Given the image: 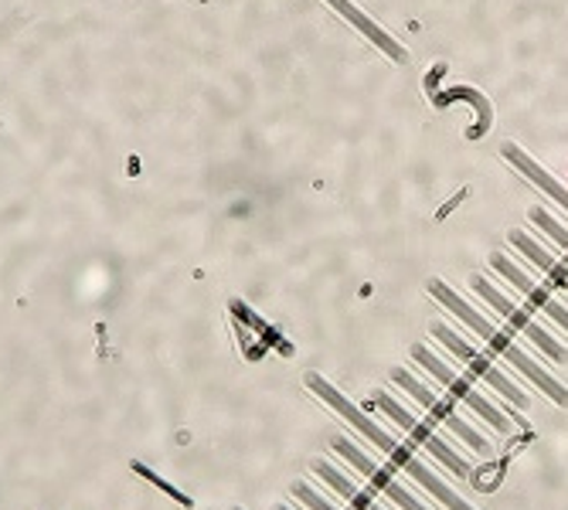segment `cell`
<instances>
[{"mask_svg":"<svg viewBox=\"0 0 568 510\" xmlns=\"http://www.w3.org/2000/svg\"><path fill=\"white\" fill-rule=\"evenodd\" d=\"M490 266L514 286V289H521L525 293V299L535 306V310H541V314H548L565 334H568V310H565V306L558 303V299H551V293L545 289V286H538L535 279H528V273H521L518 266H514L510 259H507V255L504 252H494L490 255Z\"/></svg>","mask_w":568,"mask_h":510,"instance_id":"9c48e42d","label":"cell"},{"mask_svg":"<svg viewBox=\"0 0 568 510\" xmlns=\"http://www.w3.org/2000/svg\"><path fill=\"white\" fill-rule=\"evenodd\" d=\"M375 405L382 408V412H385V416H388V419H392V422H395L402 432H408L412 439H416V442H419V446H423V449H426L433 459H439V463H443L449 473H456L459 480L474 483V470L467 467V459H459V456H456V452H453V449H449V446H446V442H443V439H439V436H436L429 426H423L416 416L405 412V408H402V405H398V401H395L388 391H375Z\"/></svg>","mask_w":568,"mask_h":510,"instance_id":"3957f363","label":"cell"},{"mask_svg":"<svg viewBox=\"0 0 568 510\" xmlns=\"http://www.w3.org/2000/svg\"><path fill=\"white\" fill-rule=\"evenodd\" d=\"M392 381H395V385H402V388H405L412 398H416V401L426 408V412H429L433 419H439V422H443V426H446V429H449L456 439H463V442H467L474 452H480V456H487V459L494 456V446H490V442H487V439H484V436H480L474 426L463 422V419L453 412V405H449L446 398H439L433 388H426L423 381H416V378H412L408 371H402V368H395V371H392Z\"/></svg>","mask_w":568,"mask_h":510,"instance_id":"5b68a950","label":"cell"},{"mask_svg":"<svg viewBox=\"0 0 568 510\" xmlns=\"http://www.w3.org/2000/svg\"><path fill=\"white\" fill-rule=\"evenodd\" d=\"M412 357H416V361H419V365H423V368H426V371H429V375H433V378H436L449 395H456L459 401H467L480 419H487V426H494L497 432H510V422L497 412V408H494V405H490V401H487V398H484V395H480L467 378L453 375V371L439 361V357H436L426 344H416V347H412Z\"/></svg>","mask_w":568,"mask_h":510,"instance_id":"52a82bcc","label":"cell"},{"mask_svg":"<svg viewBox=\"0 0 568 510\" xmlns=\"http://www.w3.org/2000/svg\"><path fill=\"white\" fill-rule=\"evenodd\" d=\"M290 493H293L296 500H303V503H306L310 510H337V507H334L331 500H324V497H321L317 490H310V487H306L303 480H296V483L290 487Z\"/></svg>","mask_w":568,"mask_h":510,"instance_id":"4fadbf2b","label":"cell"},{"mask_svg":"<svg viewBox=\"0 0 568 510\" xmlns=\"http://www.w3.org/2000/svg\"><path fill=\"white\" fill-rule=\"evenodd\" d=\"M276 510H290V507H276Z\"/></svg>","mask_w":568,"mask_h":510,"instance_id":"5bb4252c","label":"cell"},{"mask_svg":"<svg viewBox=\"0 0 568 510\" xmlns=\"http://www.w3.org/2000/svg\"><path fill=\"white\" fill-rule=\"evenodd\" d=\"M235 510H242V507H235Z\"/></svg>","mask_w":568,"mask_h":510,"instance_id":"9a60e30c","label":"cell"},{"mask_svg":"<svg viewBox=\"0 0 568 510\" xmlns=\"http://www.w3.org/2000/svg\"><path fill=\"white\" fill-rule=\"evenodd\" d=\"M314 473H317L331 490H337V493L351 503V510H382L368 490H361L357 483H351L334 463H327V459H314Z\"/></svg>","mask_w":568,"mask_h":510,"instance_id":"8fae6325","label":"cell"},{"mask_svg":"<svg viewBox=\"0 0 568 510\" xmlns=\"http://www.w3.org/2000/svg\"><path fill=\"white\" fill-rule=\"evenodd\" d=\"M429 296H433V299H439V303L446 306V310H449V314H456V317H459L463 324H467L477 337H484V340H487V347H494L507 365H514V368H518L525 378H531V381H535V385H538L551 401H558V405H565V408H568V388H565L561 381H555L541 365H535L531 357H528L518 344H514L504 330H497L487 317H480L467 299H459V293H453V289H449L446 283H439V279H433V283H429Z\"/></svg>","mask_w":568,"mask_h":510,"instance_id":"7a4b0ae2","label":"cell"},{"mask_svg":"<svg viewBox=\"0 0 568 510\" xmlns=\"http://www.w3.org/2000/svg\"><path fill=\"white\" fill-rule=\"evenodd\" d=\"M334 449H337V452H341V456L347 459V463H351V467H354V470H357L361 477H365V480H368V483H372L375 490H382V493H385L388 500H395V503H398L402 510H426V507H423V503H419L416 497H412V493H408V490H405V487H402V483H398V480L392 477V470H388V467L375 463V459H372V456H365V452H361V449H357V446H354L351 439L337 436V439H334Z\"/></svg>","mask_w":568,"mask_h":510,"instance_id":"ba28073f","label":"cell"},{"mask_svg":"<svg viewBox=\"0 0 568 510\" xmlns=\"http://www.w3.org/2000/svg\"><path fill=\"white\" fill-rule=\"evenodd\" d=\"M531 222H535V225H538V228L555 242V245H561V248L568 252V228H561V225L545 212V208H531Z\"/></svg>","mask_w":568,"mask_h":510,"instance_id":"7c38bea8","label":"cell"},{"mask_svg":"<svg viewBox=\"0 0 568 510\" xmlns=\"http://www.w3.org/2000/svg\"><path fill=\"white\" fill-rule=\"evenodd\" d=\"M433 337H436L439 344H446V347H449V354H453V357H459V361L470 368V375H474L477 381H487L490 388H497L510 405L528 408V395H525L518 385H514L507 375H500V371L487 361V357H480V354H477L467 340H463L456 330H449L446 324H439V320H436V324H433Z\"/></svg>","mask_w":568,"mask_h":510,"instance_id":"8992f818","label":"cell"},{"mask_svg":"<svg viewBox=\"0 0 568 510\" xmlns=\"http://www.w3.org/2000/svg\"><path fill=\"white\" fill-rule=\"evenodd\" d=\"M306 385L314 388V391H317V395L334 408V412H337L341 419H347V422H351V429H357L361 436H368V442H375V446L388 456V463H395L398 470H405V473H408L412 480H416V483H423V487H426V490H429L443 507H449V510H474L467 500H459V497H456V493H453V490H449V487H446L433 470H426V467L419 463V459H416V452L405 449L402 442H395L382 426H375L365 412H361L357 405H351V398H344L331 381H324L321 375H306Z\"/></svg>","mask_w":568,"mask_h":510,"instance_id":"6da1fadb","label":"cell"},{"mask_svg":"<svg viewBox=\"0 0 568 510\" xmlns=\"http://www.w3.org/2000/svg\"><path fill=\"white\" fill-rule=\"evenodd\" d=\"M470 286H474V289H477V293L494 306V310H497V314H500L514 330H521V334H525V337H528V340H531L545 357H551V361H558V365H565V361H568V350H565V347H561V344H558V340H555V337H551V334H548V330H545V327H541L528 310H521V306H514V303H510V299H507L494 283H487L484 276H474V279H470Z\"/></svg>","mask_w":568,"mask_h":510,"instance_id":"277c9868","label":"cell"},{"mask_svg":"<svg viewBox=\"0 0 568 510\" xmlns=\"http://www.w3.org/2000/svg\"><path fill=\"white\" fill-rule=\"evenodd\" d=\"M507 238H510V245H514V248H518V252H525L528 259H531V263H535V266H538V269L545 273V279H548V283H551L555 289L568 293V269H565V266H561L558 259H551V255H548V252H545V248H541V245H538V242L531 238V235H525V232H510Z\"/></svg>","mask_w":568,"mask_h":510,"instance_id":"30bf717a","label":"cell"}]
</instances>
